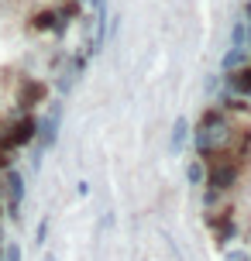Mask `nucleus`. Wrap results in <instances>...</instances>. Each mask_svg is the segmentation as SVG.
Listing matches in <instances>:
<instances>
[{"label":"nucleus","mask_w":251,"mask_h":261,"mask_svg":"<svg viewBox=\"0 0 251 261\" xmlns=\"http://www.w3.org/2000/svg\"><path fill=\"white\" fill-rule=\"evenodd\" d=\"M21 199H24V179H21V172H7V206H11V213H17L21 210Z\"/></svg>","instance_id":"20e7f679"},{"label":"nucleus","mask_w":251,"mask_h":261,"mask_svg":"<svg viewBox=\"0 0 251 261\" xmlns=\"http://www.w3.org/2000/svg\"><path fill=\"white\" fill-rule=\"evenodd\" d=\"M238 179V169L231 165V162H224V165H217V169L210 172V193H220V189H227V186Z\"/></svg>","instance_id":"423d86ee"},{"label":"nucleus","mask_w":251,"mask_h":261,"mask_svg":"<svg viewBox=\"0 0 251 261\" xmlns=\"http://www.w3.org/2000/svg\"><path fill=\"white\" fill-rule=\"evenodd\" d=\"M93 14H96V45L107 38V0H90Z\"/></svg>","instance_id":"6e6552de"},{"label":"nucleus","mask_w":251,"mask_h":261,"mask_svg":"<svg viewBox=\"0 0 251 261\" xmlns=\"http://www.w3.org/2000/svg\"><path fill=\"white\" fill-rule=\"evenodd\" d=\"M244 59H248V48H231V52L220 59V65H224V72H231V69H241Z\"/></svg>","instance_id":"1a4fd4ad"},{"label":"nucleus","mask_w":251,"mask_h":261,"mask_svg":"<svg viewBox=\"0 0 251 261\" xmlns=\"http://www.w3.org/2000/svg\"><path fill=\"white\" fill-rule=\"evenodd\" d=\"M41 96H45V86H41V83H35V79H28L24 86H21V107H35L41 100Z\"/></svg>","instance_id":"0eeeda50"},{"label":"nucleus","mask_w":251,"mask_h":261,"mask_svg":"<svg viewBox=\"0 0 251 261\" xmlns=\"http://www.w3.org/2000/svg\"><path fill=\"white\" fill-rule=\"evenodd\" d=\"M35 127H38V120H35V117H21L7 134H4V138H0V144H7V148L31 144V141H35Z\"/></svg>","instance_id":"7ed1b4c3"},{"label":"nucleus","mask_w":251,"mask_h":261,"mask_svg":"<svg viewBox=\"0 0 251 261\" xmlns=\"http://www.w3.org/2000/svg\"><path fill=\"white\" fill-rule=\"evenodd\" d=\"M231 120L220 114V110H203V117H199V127H196V148L199 155H213V151H220L227 141H231Z\"/></svg>","instance_id":"f257e3e1"},{"label":"nucleus","mask_w":251,"mask_h":261,"mask_svg":"<svg viewBox=\"0 0 251 261\" xmlns=\"http://www.w3.org/2000/svg\"><path fill=\"white\" fill-rule=\"evenodd\" d=\"M186 179H189L193 186H199V182H203V165H199V162H193V165L186 169Z\"/></svg>","instance_id":"f8f14e48"},{"label":"nucleus","mask_w":251,"mask_h":261,"mask_svg":"<svg viewBox=\"0 0 251 261\" xmlns=\"http://www.w3.org/2000/svg\"><path fill=\"white\" fill-rule=\"evenodd\" d=\"M248 96H251V93H248Z\"/></svg>","instance_id":"f3484780"},{"label":"nucleus","mask_w":251,"mask_h":261,"mask_svg":"<svg viewBox=\"0 0 251 261\" xmlns=\"http://www.w3.org/2000/svg\"><path fill=\"white\" fill-rule=\"evenodd\" d=\"M227 90L234 93V96H248L251 93V69H231L227 72Z\"/></svg>","instance_id":"39448f33"},{"label":"nucleus","mask_w":251,"mask_h":261,"mask_svg":"<svg viewBox=\"0 0 251 261\" xmlns=\"http://www.w3.org/2000/svg\"><path fill=\"white\" fill-rule=\"evenodd\" d=\"M186 134H189V124L183 117H175V127H172V151H179L186 144Z\"/></svg>","instance_id":"9d476101"},{"label":"nucleus","mask_w":251,"mask_h":261,"mask_svg":"<svg viewBox=\"0 0 251 261\" xmlns=\"http://www.w3.org/2000/svg\"><path fill=\"white\" fill-rule=\"evenodd\" d=\"M227 261H251L244 251H227Z\"/></svg>","instance_id":"2eb2a0df"},{"label":"nucleus","mask_w":251,"mask_h":261,"mask_svg":"<svg viewBox=\"0 0 251 261\" xmlns=\"http://www.w3.org/2000/svg\"><path fill=\"white\" fill-rule=\"evenodd\" d=\"M45 234H48V220L38 223V234H35V244H45Z\"/></svg>","instance_id":"4468645a"},{"label":"nucleus","mask_w":251,"mask_h":261,"mask_svg":"<svg viewBox=\"0 0 251 261\" xmlns=\"http://www.w3.org/2000/svg\"><path fill=\"white\" fill-rule=\"evenodd\" d=\"M231 41H234V48H248V24H244V21H234Z\"/></svg>","instance_id":"9b49d317"},{"label":"nucleus","mask_w":251,"mask_h":261,"mask_svg":"<svg viewBox=\"0 0 251 261\" xmlns=\"http://www.w3.org/2000/svg\"><path fill=\"white\" fill-rule=\"evenodd\" d=\"M4 261H21V248L17 244H7L4 248Z\"/></svg>","instance_id":"ddd939ff"},{"label":"nucleus","mask_w":251,"mask_h":261,"mask_svg":"<svg viewBox=\"0 0 251 261\" xmlns=\"http://www.w3.org/2000/svg\"><path fill=\"white\" fill-rule=\"evenodd\" d=\"M41 261H55V258H52V254H48V258H41Z\"/></svg>","instance_id":"dca6fc26"},{"label":"nucleus","mask_w":251,"mask_h":261,"mask_svg":"<svg viewBox=\"0 0 251 261\" xmlns=\"http://www.w3.org/2000/svg\"><path fill=\"white\" fill-rule=\"evenodd\" d=\"M59 124H62V103H52L48 114H45V117L38 120V127H35V138H38V144H35V165H38V155H45V151L55 144Z\"/></svg>","instance_id":"f03ea898"}]
</instances>
